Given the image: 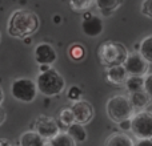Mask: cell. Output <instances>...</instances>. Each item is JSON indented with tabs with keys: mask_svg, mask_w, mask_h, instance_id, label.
<instances>
[{
	"mask_svg": "<svg viewBox=\"0 0 152 146\" xmlns=\"http://www.w3.org/2000/svg\"><path fill=\"white\" fill-rule=\"evenodd\" d=\"M40 20L35 12L29 9H16L10 15L7 32L15 39H26L39 29Z\"/></svg>",
	"mask_w": 152,
	"mask_h": 146,
	"instance_id": "6da1fadb",
	"label": "cell"
},
{
	"mask_svg": "<svg viewBox=\"0 0 152 146\" xmlns=\"http://www.w3.org/2000/svg\"><path fill=\"white\" fill-rule=\"evenodd\" d=\"M36 86L39 93L47 97L59 96L66 89V80L63 76L53 68L42 71L36 77Z\"/></svg>",
	"mask_w": 152,
	"mask_h": 146,
	"instance_id": "7a4b0ae2",
	"label": "cell"
},
{
	"mask_svg": "<svg viewBox=\"0 0 152 146\" xmlns=\"http://www.w3.org/2000/svg\"><path fill=\"white\" fill-rule=\"evenodd\" d=\"M128 49L121 43L105 41L99 47V60L103 66L110 68L115 65H123L128 56Z\"/></svg>",
	"mask_w": 152,
	"mask_h": 146,
	"instance_id": "3957f363",
	"label": "cell"
},
{
	"mask_svg": "<svg viewBox=\"0 0 152 146\" xmlns=\"http://www.w3.org/2000/svg\"><path fill=\"white\" fill-rule=\"evenodd\" d=\"M105 110L110 120L115 124H119L124 120H131L132 116L135 114V109L131 104L129 97L123 96V94H116L111 97L107 101Z\"/></svg>",
	"mask_w": 152,
	"mask_h": 146,
	"instance_id": "277c9868",
	"label": "cell"
},
{
	"mask_svg": "<svg viewBox=\"0 0 152 146\" xmlns=\"http://www.w3.org/2000/svg\"><path fill=\"white\" fill-rule=\"evenodd\" d=\"M37 93V86H36V81L31 80L27 77H21V78H16L11 85V94L12 97L19 102L23 104H29L34 102V100L36 98Z\"/></svg>",
	"mask_w": 152,
	"mask_h": 146,
	"instance_id": "5b68a950",
	"label": "cell"
},
{
	"mask_svg": "<svg viewBox=\"0 0 152 146\" xmlns=\"http://www.w3.org/2000/svg\"><path fill=\"white\" fill-rule=\"evenodd\" d=\"M131 132L136 138H152V113L136 112L131 118Z\"/></svg>",
	"mask_w": 152,
	"mask_h": 146,
	"instance_id": "8992f818",
	"label": "cell"
},
{
	"mask_svg": "<svg viewBox=\"0 0 152 146\" xmlns=\"http://www.w3.org/2000/svg\"><path fill=\"white\" fill-rule=\"evenodd\" d=\"M124 68L128 72L129 76H140L144 77L148 72H150V63L144 60L139 52H132L128 53L126 61H124Z\"/></svg>",
	"mask_w": 152,
	"mask_h": 146,
	"instance_id": "52a82bcc",
	"label": "cell"
},
{
	"mask_svg": "<svg viewBox=\"0 0 152 146\" xmlns=\"http://www.w3.org/2000/svg\"><path fill=\"white\" fill-rule=\"evenodd\" d=\"M34 130L39 133L43 138L50 141L60 132V126L55 118L48 117V116H40L34 122Z\"/></svg>",
	"mask_w": 152,
	"mask_h": 146,
	"instance_id": "ba28073f",
	"label": "cell"
},
{
	"mask_svg": "<svg viewBox=\"0 0 152 146\" xmlns=\"http://www.w3.org/2000/svg\"><path fill=\"white\" fill-rule=\"evenodd\" d=\"M71 110L75 116V121L77 124H81V125H87L92 121L95 114L94 106H92L89 102L84 101V100H77L72 104Z\"/></svg>",
	"mask_w": 152,
	"mask_h": 146,
	"instance_id": "9c48e42d",
	"label": "cell"
},
{
	"mask_svg": "<svg viewBox=\"0 0 152 146\" xmlns=\"http://www.w3.org/2000/svg\"><path fill=\"white\" fill-rule=\"evenodd\" d=\"M81 31L84 35H87L88 37H97L103 33L104 31V24L100 16L96 15H84V19L81 21Z\"/></svg>",
	"mask_w": 152,
	"mask_h": 146,
	"instance_id": "30bf717a",
	"label": "cell"
},
{
	"mask_svg": "<svg viewBox=\"0 0 152 146\" xmlns=\"http://www.w3.org/2000/svg\"><path fill=\"white\" fill-rule=\"evenodd\" d=\"M34 56L36 63L40 65H51L58 59V53H56L55 48L48 43H40L39 45H36L34 51Z\"/></svg>",
	"mask_w": 152,
	"mask_h": 146,
	"instance_id": "8fae6325",
	"label": "cell"
},
{
	"mask_svg": "<svg viewBox=\"0 0 152 146\" xmlns=\"http://www.w3.org/2000/svg\"><path fill=\"white\" fill-rule=\"evenodd\" d=\"M128 72L126 71L124 65H115V66H110L107 68L105 72V77L110 82L115 84V85H121L127 81L128 78Z\"/></svg>",
	"mask_w": 152,
	"mask_h": 146,
	"instance_id": "7c38bea8",
	"label": "cell"
},
{
	"mask_svg": "<svg viewBox=\"0 0 152 146\" xmlns=\"http://www.w3.org/2000/svg\"><path fill=\"white\" fill-rule=\"evenodd\" d=\"M48 139L43 138L39 133L35 130H29L21 134L19 139V146H44Z\"/></svg>",
	"mask_w": 152,
	"mask_h": 146,
	"instance_id": "4fadbf2b",
	"label": "cell"
},
{
	"mask_svg": "<svg viewBox=\"0 0 152 146\" xmlns=\"http://www.w3.org/2000/svg\"><path fill=\"white\" fill-rule=\"evenodd\" d=\"M104 146H135V142L126 132H116L105 139Z\"/></svg>",
	"mask_w": 152,
	"mask_h": 146,
	"instance_id": "5bb4252c",
	"label": "cell"
},
{
	"mask_svg": "<svg viewBox=\"0 0 152 146\" xmlns=\"http://www.w3.org/2000/svg\"><path fill=\"white\" fill-rule=\"evenodd\" d=\"M129 100H131V104L135 109V113L140 112V110H144L148 106V104L151 102V97L144 90L129 93Z\"/></svg>",
	"mask_w": 152,
	"mask_h": 146,
	"instance_id": "9a60e30c",
	"label": "cell"
},
{
	"mask_svg": "<svg viewBox=\"0 0 152 146\" xmlns=\"http://www.w3.org/2000/svg\"><path fill=\"white\" fill-rule=\"evenodd\" d=\"M123 1L124 0H95V4L103 16H111L121 7Z\"/></svg>",
	"mask_w": 152,
	"mask_h": 146,
	"instance_id": "2e32d148",
	"label": "cell"
},
{
	"mask_svg": "<svg viewBox=\"0 0 152 146\" xmlns=\"http://www.w3.org/2000/svg\"><path fill=\"white\" fill-rule=\"evenodd\" d=\"M67 133L75 139L76 144L77 142H84L87 139V132L84 129V125H81V124L74 122L71 126L67 128Z\"/></svg>",
	"mask_w": 152,
	"mask_h": 146,
	"instance_id": "e0dca14e",
	"label": "cell"
},
{
	"mask_svg": "<svg viewBox=\"0 0 152 146\" xmlns=\"http://www.w3.org/2000/svg\"><path fill=\"white\" fill-rule=\"evenodd\" d=\"M52 146H76V141L67 132H59L53 138L50 139Z\"/></svg>",
	"mask_w": 152,
	"mask_h": 146,
	"instance_id": "ac0fdd59",
	"label": "cell"
},
{
	"mask_svg": "<svg viewBox=\"0 0 152 146\" xmlns=\"http://www.w3.org/2000/svg\"><path fill=\"white\" fill-rule=\"evenodd\" d=\"M127 90L129 93H134V92H139V90H144L143 86H144V77H140V76H128L127 81L124 82Z\"/></svg>",
	"mask_w": 152,
	"mask_h": 146,
	"instance_id": "d6986e66",
	"label": "cell"
},
{
	"mask_svg": "<svg viewBox=\"0 0 152 146\" xmlns=\"http://www.w3.org/2000/svg\"><path fill=\"white\" fill-rule=\"evenodd\" d=\"M139 53L144 57V60H147L150 64H152V35L142 40L139 47Z\"/></svg>",
	"mask_w": 152,
	"mask_h": 146,
	"instance_id": "ffe728a7",
	"label": "cell"
},
{
	"mask_svg": "<svg viewBox=\"0 0 152 146\" xmlns=\"http://www.w3.org/2000/svg\"><path fill=\"white\" fill-rule=\"evenodd\" d=\"M74 122H76V121H75V116H74V113H72L71 108L61 109L60 113H59V117H58V124H60L63 128L67 129L68 126H71Z\"/></svg>",
	"mask_w": 152,
	"mask_h": 146,
	"instance_id": "44dd1931",
	"label": "cell"
},
{
	"mask_svg": "<svg viewBox=\"0 0 152 146\" xmlns=\"http://www.w3.org/2000/svg\"><path fill=\"white\" fill-rule=\"evenodd\" d=\"M94 1L95 0H69V4H71L72 9L76 12H84L91 8Z\"/></svg>",
	"mask_w": 152,
	"mask_h": 146,
	"instance_id": "7402d4cb",
	"label": "cell"
},
{
	"mask_svg": "<svg viewBox=\"0 0 152 146\" xmlns=\"http://www.w3.org/2000/svg\"><path fill=\"white\" fill-rule=\"evenodd\" d=\"M84 55H86V51H84L83 45L74 44L71 48H69V56H71V59H74L76 61L81 60V59L84 57Z\"/></svg>",
	"mask_w": 152,
	"mask_h": 146,
	"instance_id": "603a6c76",
	"label": "cell"
},
{
	"mask_svg": "<svg viewBox=\"0 0 152 146\" xmlns=\"http://www.w3.org/2000/svg\"><path fill=\"white\" fill-rule=\"evenodd\" d=\"M67 97H68V100H71V101H77V100L81 98V89L79 88V86H71V88L68 89V92H67Z\"/></svg>",
	"mask_w": 152,
	"mask_h": 146,
	"instance_id": "cb8c5ba5",
	"label": "cell"
},
{
	"mask_svg": "<svg viewBox=\"0 0 152 146\" xmlns=\"http://www.w3.org/2000/svg\"><path fill=\"white\" fill-rule=\"evenodd\" d=\"M140 12L145 17L152 19V0H143L142 7H140Z\"/></svg>",
	"mask_w": 152,
	"mask_h": 146,
	"instance_id": "d4e9b609",
	"label": "cell"
},
{
	"mask_svg": "<svg viewBox=\"0 0 152 146\" xmlns=\"http://www.w3.org/2000/svg\"><path fill=\"white\" fill-rule=\"evenodd\" d=\"M143 89H144L145 93L152 98V73H150V72L144 76V86H143Z\"/></svg>",
	"mask_w": 152,
	"mask_h": 146,
	"instance_id": "484cf974",
	"label": "cell"
},
{
	"mask_svg": "<svg viewBox=\"0 0 152 146\" xmlns=\"http://www.w3.org/2000/svg\"><path fill=\"white\" fill-rule=\"evenodd\" d=\"M135 146H152V138H140Z\"/></svg>",
	"mask_w": 152,
	"mask_h": 146,
	"instance_id": "4316f807",
	"label": "cell"
},
{
	"mask_svg": "<svg viewBox=\"0 0 152 146\" xmlns=\"http://www.w3.org/2000/svg\"><path fill=\"white\" fill-rule=\"evenodd\" d=\"M118 125L120 126V129H123V132L131 130V120H124V121H121V122H119Z\"/></svg>",
	"mask_w": 152,
	"mask_h": 146,
	"instance_id": "83f0119b",
	"label": "cell"
},
{
	"mask_svg": "<svg viewBox=\"0 0 152 146\" xmlns=\"http://www.w3.org/2000/svg\"><path fill=\"white\" fill-rule=\"evenodd\" d=\"M5 118H7V113H5V109L1 106V105H0V126L4 124Z\"/></svg>",
	"mask_w": 152,
	"mask_h": 146,
	"instance_id": "f1b7e54d",
	"label": "cell"
},
{
	"mask_svg": "<svg viewBox=\"0 0 152 146\" xmlns=\"http://www.w3.org/2000/svg\"><path fill=\"white\" fill-rule=\"evenodd\" d=\"M0 146H15V145H11L7 139H0Z\"/></svg>",
	"mask_w": 152,
	"mask_h": 146,
	"instance_id": "f546056e",
	"label": "cell"
},
{
	"mask_svg": "<svg viewBox=\"0 0 152 146\" xmlns=\"http://www.w3.org/2000/svg\"><path fill=\"white\" fill-rule=\"evenodd\" d=\"M3 101H4V90H3V88L0 86V105L3 104Z\"/></svg>",
	"mask_w": 152,
	"mask_h": 146,
	"instance_id": "4dcf8cb0",
	"label": "cell"
},
{
	"mask_svg": "<svg viewBox=\"0 0 152 146\" xmlns=\"http://www.w3.org/2000/svg\"><path fill=\"white\" fill-rule=\"evenodd\" d=\"M44 146H52V145H51V142L50 141H47V142H45V145Z\"/></svg>",
	"mask_w": 152,
	"mask_h": 146,
	"instance_id": "1f68e13d",
	"label": "cell"
},
{
	"mask_svg": "<svg viewBox=\"0 0 152 146\" xmlns=\"http://www.w3.org/2000/svg\"><path fill=\"white\" fill-rule=\"evenodd\" d=\"M0 41H1V35H0Z\"/></svg>",
	"mask_w": 152,
	"mask_h": 146,
	"instance_id": "d6a6232c",
	"label": "cell"
}]
</instances>
